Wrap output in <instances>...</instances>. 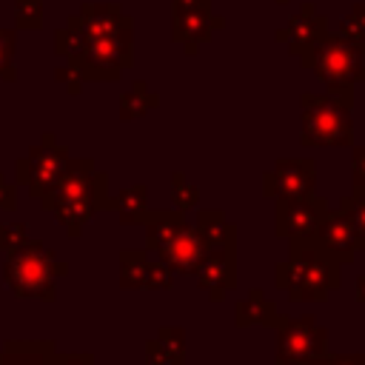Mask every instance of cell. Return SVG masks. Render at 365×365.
Wrapping results in <instances>:
<instances>
[{
	"instance_id": "6da1fadb",
	"label": "cell",
	"mask_w": 365,
	"mask_h": 365,
	"mask_svg": "<svg viewBox=\"0 0 365 365\" xmlns=\"http://www.w3.org/2000/svg\"><path fill=\"white\" fill-rule=\"evenodd\" d=\"M288 259L274 265V285L288 302H328V294L342 285V265L331 259L311 234L288 237Z\"/></svg>"
},
{
	"instance_id": "7a4b0ae2",
	"label": "cell",
	"mask_w": 365,
	"mask_h": 365,
	"mask_svg": "<svg viewBox=\"0 0 365 365\" xmlns=\"http://www.w3.org/2000/svg\"><path fill=\"white\" fill-rule=\"evenodd\" d=\"M299 66L314 71L325 83V91L345 106H354V86L365 80V43L345 34H325L311 43L299 57Z\"/></svg>"
},
{
	"instance_id": "3957f363",
	"label": "cell",
	"mask_w": 365,
	"mask_h": 365,
	"mask_svg": "<svg viewBox=\"0 0 365 365\" xmlns=\"http://www.w3.org/2000/svg\"><path fill=\"white\" fill-rule=\"evenodd\" d=\"M68 274V265L57 259V254L40 242V240H26L17 248L6 251L3 262V282L17 299H54V285L60 277Z\"/></svg>"
},
{
	"instance_id": "277c9868",
	"label": "cell",
	"mask_w": 365,
	"mask_h": 365,
	"mask_svg": "<svg viewBox=\"0 0 365 365\" xmlns=\"http://www.w3.org/2000/svg\"><path fill=\"white\" fill-rule=\"evenodd\" d=\"M299 143L305 148H351L354 145V120L351 106L339 103L328 91L299 94Z\"/></svg>"
},
{
	"instance_id": "5b68a950",
	"label": "cell",
	"mask_w": 365,
	"mask_h": 365,
	"mask_svg": "<svg viewBox=\"0 0 365 365\" xmlns=\"http://www.w3.org/2000/svg\"><path fill=\"white\" fill-rule=\"evenodd\" d=\"M86 83H114L134 63V26H125L106 37H86L83 48L66 60Z\"/></svg>"
},
{
	"instance_id": "8992f818",
	"label": "cell",
	"mask_w": 365,
	"mask_h": 365,
	"mask_svg": "<svg viewBox=\"0 0 365 365\" xmlns=\"http://www.w3.org/2000/svg\"><path fill=\"white\" fill-rule=\"evenodd\" d=\"M274 331H277V348H274L277 365H297L302 359L328 351V328L319 325L314 314H302V317L279 314Z\"/></svg>"
},
{
	"instance_id": "52a82bcc",
	"label": "cell",
	"mask_w": 365,
	"mask_h": 365,
	"mask_svg": "<svg viewBox=\"0 0 365 365\" xmlns=\"http://www.w3.org/2000/svg\"><path fill=\"white\" fill-rule=\"evenodd\" d=\"M66 163H68V148L60 145L51 131H46L43 140L14 163V185H26L31 200H40L60 180Z\"/></svg>"
},
{
	"instance_id": "ba28073f",
	"label": "cell",
	"mask_w": 365,
	"mask_h": 365,
	"mask_svg": "<svg viewBox=\"0 0 365 365\" xmlns=\"http://www.w3.org/2000/svg\"><path fill=\"white\" fill-rule=\"evenodd\" d=\"M77 197H111L108 194V174L97 171L91 157H68L60 180L37 202L43 211H51L54 205L77 200Z\"/></svg>"
},
{
	"instance_id": "9c48e42d",
	"label": "cell",
	"mask_w": 365,
	"mask_h": 365,
	"mask_svg": "<svg viewBox=\"0 0 365 365\" xmlns=\"http://www.w3.org/2000/svg\"><path fill=\"white\" fill-rule=\"evenodd\" d=\"M317 191V163L311 157H279L274 168L262 171L265 200H297Z\"/></svg>"
},
{
	"instance_id": "30bf717a",
	"label": "cell",
	"mask_w": 365,
	"mask_h": 365,
	"mask_svg": "<svg viewBox=\"0 0 365 365\" xmlns=\"http://www.w3.org/2000/svg\"><path fill=\"white\" fill-rule=\"evenodd\" d=\"M220 29H225V17L214 14L211 3L171 6V40L180 43L185 54H197Z\"/></svg>"
},
{
	"instance_id": "8fae6325",
	"label": "cell",
	"mask_w": 365,
	"mask_h": 365,
	"mask_svg": "<svg viewBox=\"0 0 365 365\" xmlns=\"http://www.w3.org/2000/svg\"><path fill=\"white\" fill-rule=\"evenodd\" d=\"M328 211H331L328 200L319 197L317 191L297 200H274V237L279 240L305 237L325 220Z\"/></svg>"
},
{
	"instance_id": "7c38bea8",
	"label": "cell",
	"mask_w": 365,
	"mask_h": 365,
	"mask_svg": "<svg viewBox=\"0 0 365 365\" xmlns=\"http://www.w3.org/2000/svg\"><path fill=\"white\" fill-rule=\"evenodd\" d=\"M194 277L211 302H222L225 294L237 288V245L208 248L205 257L197 262Z\"/></svg>"
},
{
	"instance_id": "4fadbf2b",
	"label": "cell",
	"mask_w": 365,
	"mask_h": 365,
	"mask_svg": "<svg viewBox=\"0 0 365 365\" xmlns=\"http://www.w3.org/2000/svg\"><path fill=\"white\" fill-rule=\"evenodd\" d=\"M311 237L339 265H351L354 257H356V251H359L356 248V231H354L351 214L345 208H339V205L325 214V220L311 231Z\"/></svg>"
},
{
	"instance_id": "5bb4252c",
	"label": "cell",
	"mask_w": 365,
	"mask_h": 365,
	"mask_svg": "<svg viewBox=\"0 0 365 365\" xmlns=\"http://www.w3.org/2000/svg\"><path fill=\"white\" fill-rule=\"evenodd\" d=\"M68 23L83 37H106L125 26H134V20L123 11L120 3H83L80 11L68 17Z\"/></svg>"
},
{
	"instance_id": "9a60e30c",
	"label": "cell",
	"mask_w": 365,
	"mask_h": 365,
	"mask_svg": "<svg viewBox=\"0 0 365 365\" xmlns=\"http://www.w3.org/2000/svg\"><path fill=\"white\" fill-rule=\"evenodd\" d=\"M282 29H285L288 54H291V57H299L311 43H317L319 37L328 34V17H325L314 3H302V6L288 17V23H285Z\"/></svg>"
},
{
	"instance_id": "2e32d148",
	"label": "cell",
	"mask_w": 365,
	"mask_h": 365,
	"mask_svg": "<svg viewBox=\"0 0 365 365\" xmlns=\"http://www.w3.org/2000/svg\"><path fill=\"white\" fill-rule=\"evenodd\" d=\"M205 242H202V237L197 234V228L194 225H182L180 231H177V237L168 242V245H163L160 251H157V259H163L174 274H191L194 277V268H197V262L205 257Z\"/></svg>"
},
{
	"instance_id": "e0dca14e",
	"label": "cell",
	"mask_w": 365,
	"mask_h": 365,
	"mask_svg": "<svg viewBox=\"0 0 365 365\" xmlns=\"http://www.w3.org/2000/svg\"><path fill=\"white\" fill-rule=\"evenodd\" d=\"M97 211H111V197H77V200L54 205L48 214H54V220L66 228V234L77 240Z\"/></svg>"
},
{
	"instance_id": "ac0fdd59",
	"label": "cell",
	"mask_w": 365,
	"mask_h": 365,
	"mask_svg": "<svg viewBox=\"0 0 365 365\" xmlns=\"http://www.w3.org/2000/svg\"><path fill=\"white\" fill-rule=\"evenodd\" d=\"M277 305L262 288H251L242 299L234 302V325L248 328V325H262V328H277Z\"/></svg>"
},
{
	"instance_id": "d6986e66",
	"label": "cell",
	"mask_w": 365,
	"mask_h": 365,
	"mask_svg": "<svg viewBox=\"0 0 365 365\" xmlns=\"http://www.w3.org/2000/svg\"><path fill=\"white\" fill-rule=\"evenodd\" d=\"M148 365H185V328L163 325L154 339L145 342Z\"/></svg>"
},
{
	"instance_id": "ffe728a7",
	"label": "cell",
	"mask_w": 365,
	"mask_h": 365,
	"mask_svg": "<svg viewBox=\"0 0 365 365\" xmlns=\"http://www.w3.org/2000/svg\"><path fill=\"white\" fill-rule=\"evenodd\" d=\"M185 225V211H177V208H157L145 214L143 220V228H145V248L148 251H160L163 245H168L177 231Z\"/></svg>"
},
{
	"instance_id": "44dd1931",
	"label": "cell",
	"mask_w": 365,
	"mask_h": 365,
	"mask_svg": "<svg viewBox=\"0 0 365 365\" xmlns=\"http://www.w3.org/2000/svg\"><path fill=\"white\" fill-rule=\"evenodd\" d=\"M194 228L202 237L205 248H222V245H237V225L228 222L222 208H197Z\"/></svg>"
},
{
	"instance_id": "7402d4cb",
	"label": "cell",
	"mask_w": 365,
	"mask_h": 365,
	"mask_svg": "<svg viewBox=\"0 0 365 365\" xmlns=\"http://www.w3.org/2000/svg\"><path fill=\"white\" fill-rule=\"evenodd\" d=\"M54 354L51 339H9L0 351V365H48Z\"/></svg>"
},
{
	"instance_id": "603a6c76",
	"label": "cell",
	"mask_w": 365,
	"mask_h": 365,
	"mask_svg": "<svg viewBox=\"0 0 365 365\" xmlns=\"http://www.w3.org/2000/svg\"><path fill=\"white\" fill-rule=\"evenodd\" d=\"M111 211H117L123 225H143V220L148 214V185L137 182V185L120 188L111 197Z\"/></svg>"
},
{
	"instance_id": "cb8c5ba5",
	"label": "cell",
	"mask_w": 365,
	"mask_h": 365,
	"mask_svg": "<svg viewBox=\"0 0 365 365\" xmlns=\"http://www.w3.org/2000/svg\"><path fill=\"white\" fill-rule=\"evenodd\" d=\"M145 279H148V257H145V251L123 248L120 251V288L140 291V288H145Z\"/></svg>"
},
{
	"instance_id": "d4e9b609",
	"label": "cell",
	"mask_w": 365,
	"mask_h": 365,
	"mask_svg": "<svg viewBox=\"0 0 365 365\" xmlns=\"http://www.w3.org/2000/svg\"><path fill=\"white\" fill-rule=\"evenodd\" d=\"M157 106H160V97L154 91H148V86L143 80H137L131 86V91H125L120 97V120H137Z\"/></svg>"
},
{
	"instance_id": "484cf974",
	"label": "cell",
	"mask_w": 365,
	"mask_h": 365,
	"mask_svg": "<svg viewBox=\"0 0 365 365\" xmlns=\"http://www.w3.org/2000/svg\"><path fill=\"white\" fill-rule=\"evenodd\" d=\"M339 208L351 214L354 231H356V248H365V185H351L348 197H339Z\"/></svg>"
},
{
	"instance_id": "4316f807",
	"label": "cell",
	"mask_w": 365,
	"mask_h": 365,
	"mask_svg": "<svg viewBox=\"0 0 365 365\" xmlns=\"http://www.w3.org/2000/svg\"><path fill=\"white\" fill-rule=\"evenodd\" d=\"M171 202L177 211H191L200 202V188L191 185L182 171H171Z\"/></svg>"
},
{
	"instance_id": "83f0119b",
	"label": "cell",
	"mask_w": 365,
	"mask_h": 365,
	"mask_svg": "<svg viewBox=\"0 0 365 365\" xmlns=\"http://www.w3.org/2000/svg\"><path fill=\"white\" fill-rule=\"evenodd\" d=\"M14 26L20 31H37L43 26V0H14Z\"/></svg>"
},
{
	"instance_id": "f1b7e54d",
	"label": "cell",
	"mask_w": 365,
	"mask_h": 365,
	"mask_svg": "<svg viewBox=\"0 0 365 365\" xmlns=\"http://www.w3.org/2000/svg\"><path fill=\"white\" fill-rule=\"evenodd\" d=\"M14 48H17V34L14 29H0V80H14Z\"/></svg>"
},
{
	"instance_id": "f546056e",
	"label": "cell",
	"mask_w": 365,
	"mask_h": 365,
	"mask_svg": "<svg viewBox=\"0 0 365 365\" xmlns=\"http://www.w3.org/2000/svg\"><path fill=\"white\" fill-rule=\"evenodd\" d=\"M83 43H86V37H83L71 23H66L60 31H54V51H57L60 57H66V60H71V57L83 48Z\"/></svg>"
},
{
	"instance_id": "4dcf8cb0",
	"label": "cell",
	"mask_w": 365,
	"mask_h": 365,
	"mask_svg": "<svg viewBox=\"0 0 365 365\" xmlns=\"http://www.w3.org/2000/svg\"><path fill=\"white\" fill-rule=\"evenodd\" d=\"M339 34L365 43V3H354L351 11L339 20Z\"/></svg>"
},
{
	"instance_id": "1f68e13d",
	"label": "cell",
	"mask_w": 365,
	"mask_h": 365,
	"mask_svg": "<svg viewBox=\"0 0 365 365\" xmlns=\"http://www.w3.org/2000/svg\"><path fill=\"white\" fill-rule=\"evenodd\" d=\"M174 285V271L163 262V259H148V279H145V288L151 291H168Z\"/></svg>"
},
{
	"instance_id": "d6a6232c",
	"label": "cell",
	"mask_w": 365,
	"mask_h": 365,
	"mask_svg": "<svg viewBox=\"0 0 365 365\" xmlns=\"http://www.w3.org/2000/svg\"><path fill=\"white\" fill-rule=\"evenodd\" d=\"M26 240H29L26 222H6V225H0V251L17 248V245L26 242Z\"/></svg>"
},
{
	"instance_id": "836d02e7",
	"label": "cell",
	"mask_w": 365,
	"mask_h": 365,
	"mask_svg": "<svg viewBox=\"0 0 365 365\" xmlns=\"http://www.w3.org/2000/svg\"><path fill=\"white\" fill-rule=\"evenodd\" d=\"M54 80H57V83H63L68 94H80V88H83V83H86V80L80 77V71H77L71 63L57 66V68H54Z\"/></svg>"
},
{
	"instance_id": "e575fe53",
	"label": "cell",
	"mask_w": 365,
	"mask_h": 365,
	"mask_svg": "<svg viewBox=\"0 0 365 365\" xmlns=\"http://www.w3.org/2000/svg\"><path fill=\"white\" fill-rule=\"evenodd\" d=\"M351 185H365V145H351Z\"/></svg>"
},
{
	"instance_id": "d590c367",
	"label": "cell",
	"mask_w": 365,
	"mask_h": 365,
	"mask_svg": "<svg viewBox=\"0 0 365 365\" xmlns=\"http://www.w3.org/2000/svg\"><path fill=\"white\" fill-rule=\"evenodd\" d=\"M48 365H97V359L88 351H74V354H54Z\"/></svg>"
},
{
	"instance_id": "8d00e7d4",
	"label": "cell",
	"mask_w": 365,
	"mask_h": 365,
	"mask_svg": "<svg viewBox=\"0 0 365 365\" xmlns=\"http://www.w3.org/2000/svg\"><path fill=\"white\" fill-rule=\"evenodd\" d=\"M0 208L3 211H14L17 208V185L9 182L3 171H0Z\"/></svg>"
},
{
	"instance_id": "74e56055",
	"label": "cell",
	"mask_w": 365,
	"mask_h": 365,
	"mask_svg": "<svg viewBox=\"0 0 365 365\" xmlns=\"http://www.w3.org/2000/svg\"><path fill=\"white\" fill-rule=\"evenodd\" d=\"M334 365H365V354H334Z\"/></svg>"
},
{
	"instance_id": "f35d334b",
	"label": "cell",
	"mask_w": 365,
	"mask_h": 365,
	"mask_svg": "<svg viewBox=\"0 0 365 365\" xmlns=\"http://www.w3.org/2000/svg\"><path fill=\"white\" fill-rule=\"evenodd\" d=\"M297 365H334V354H331V351H325V354L311 356V359H302V362H297Z\"/></svg>"
},
{
	"instance_id": "ab89813d",
	"label": "cell",
	"mask_w": 365,
	"mask_h": 365,
	"mask_svg": "<svg viewBox=\"0 0 365 365\" xmlns=\"http://www.w3.org/2000/svg\"><path fill=\"white\" fill-rule=\"evenodd\" d=\"M354 285H356V302H359V305L365 308V274H359Z\"/></svg>"
},
{
	"instance_id": "60d3db41",
	"label": "cell",
	"mask_w": 365,
	"mask_h": 365,
	"mask_svg": "<svg viewBox=\"0 0 365 365\" xmlns=\"http://www.w3.org/2000/svg\"><path fill=\"white\" fill-rule=\"evenodd\" d=\"M191 3H211V0H171V6H191Z\"/></svg>"
},
{
	"instance_id": "b9f144b4",
	"label": "cell",
	"mask_w": 365,
	"mask_h": 365,
	"mask_svg": "<svg viewBox=\"0 0 365 365\" xmlns=\"http://www.w3.org/2000/svg\"><path fill=\"white\" fill-rule=\"evenodd\" d=\"M277 3H279V6H288V3H291V0H277Z\"/></svg>"
},
{
	"instance_id": "7bdbcfd3",
	"label": "cell",
	"mask_w": 365,
	"mask_h": 365,
	"mask_svg": "<svg viewBox=\"0 0 365 365\" xmlns=\"http://www.w3.org/2000/svg\"><path fill=\"white\" fill-rule=\"evenodd\" d=\"M362 251H365V248H362Z\"/></svg>"
},
{
	"instance_id": "ee69618b",
	"label": "cell",
	"mask_w": 365,
	"mask_h": 365,
	"mask_svg": "<svg viewBox=\"0 0 365 365\" xmlns=\"http://www.w3.org/2000/svg\"><path fill=\"white\" fill-rule=\"evenodd\" d=\"M145 365H148V362H145Z\"/></svg>"
}]
</instances>
